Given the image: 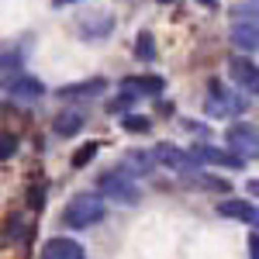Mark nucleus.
Returning a JSON list of instances; mask_svg holds the SVG:
<instances>
[{
  "label": "nucleus",
  "instance_id": "nucleus-2",
  "mask_svg": "<svg viewBox=\"0 0 259 259\" xmlns=\"http://www.w3.org/2000/svg\"><path fill=\"white\" fill-rule=\"evenodd\" d=\"M100 197H111L118 204H139V187H135V177H128L124 169H111L97 180Z\"/></svg>",
  "mask_w": 259,
  "mask_h": 259
},
{
  "label": "nucleus",
  "instance_id": "nucleus-17",
  "mask_svg": "<svg viewBox=\"0 0 259 259\" xmlns=\"http://www.w3.org/2000/svg\"><path fill=\"white\" fill-rule=\"evenodd\" d=\"M94 156H97V142H87L83 149H76V152H73V169H83V166L94 159Z\"/></svg>",
  "mask_w": 259,
  "mask_h": 259
},
{
  "label": "nucleus",
  "instance_id": "nucleus-16",
  "mask_svg": "<svg viewBox=\"0 0 259 259\" xmlns=\"http://www.w3.org/2000/svg\"><path fill=\"white\" fill-rule=\"evenodd\" d=\"M21 62H24V52H21L18 45L0 41V69H18Z\"/></svg>",
  "mask_w": 259,
  "mask_h": 259
},
{
  "label": "nucleus",
  "instance_id": "nucleus-20",
  "mask_svg": "<svg viewBox=\"0 0 259 259\" xmlns=\"http://www.w3.org/2000/svg\"><path fill=\"white\" fill-rule=\"evenodd\" d=\"M124 128H128V132H149V118L128 114V118H124Z\"/></svg>",
  "mask_w": 259,
  "mask_h": 259
},
{
  "label": "nucleus",
  "instance_id": "nucleus-10",
  "mask_svg": "<svg viewBox=\"0 0 259 259\" xmlns=\"http://www.w3.org/2000/svg\"><path fill=\"white\" fill-rule=\"evenodd\" d=\"M41 259H87V252L73 239H49L41 249Z\"/></svg>",
  "mask_w": 259,
  "mask_h": 259
},
{
  "label": "nucleus",
  "instance_id": "nucleus-4",
  "mask_svg": "<svg viewBox=\"0 0 259 259\" xmlns=\"http://www.w3.org/2000/svg\"><path fill=\"white\" fill-rule=\"evenodd\" d=\"M228 145L242 159H259V132L252 124H232L228 128Z\"/></svg>",
  "mask_w": 259,
  "mask_h": 259
},
{
  "label": "nucleus",
  "instance_id": "nucleus-19",
  "mask_svg": "<svg viewBox=\"0 0 259 259\" xmlns=\"http://www.w3.org/2000/svg\"><path fill=\"white\" fill-rule=\"evenodd\" d=\"M18 152V139L14 135H0V159H11Z\"/></svg>",
  "mask_w": 259,
  "mask_h": 259
},
{
  "label": "nucleus",
  "instance_id": "nucleus-14",
  "mask_svg": "<svg viewBox=\"0 0 259 259\" xmlns=\"http://www.w3.org/2000/svg\"><path fill=\"white\" fill-rule=\"evenodd\" d=\"M80 128H83V114L80 111H62L59 118H56V135H62V139L76 135Z\"/></svg>",
  "mask_w": 259,
  "mask_h": 259
},
{
  "label": "nucleus",
  "instance_id": "nucleus-21",
  "mask_svg": "<svg viewBox=\"0 0 259 259\" xmlns=\"http://www.w3.org/2000/svg\"><path fill=\"white\" fill-rule=\"evenodd\" d=\"M249 259H259V232L249 235Z\"/></svg>",
  "mask_w": 259,
  "mask_h": 259
},
{
  "label": "nucleus",
  "instance_id": "nucleus-6",
  "mask_svg": "<svg viewBox=\"0 0 259 259\" xmlns=\"http://www.w3.org/2000/svg\"><path fill=\"white\" fill-rule=\"evenodd\" d=\"M156 159L173 166L177 173H200V162L194 152H183V149H173V145H159L156 149Z\"/></svg>",
  "mask_w": 259,
  "mask_h": 259
},
{
  "label": "nucleus",
  "instance_id": "nucleus-12",
  "mask_svg": "<svg viewBox=\"0 0 259 259\" xmlns=\"http://www.w3.org/2000/svg\"><path fill=\"white\" fill-rule=\"evenodd\" d=\"M232 45H239V49H245V52H259V24H235L232 28Z\"/></svg>",
  "mask_w": 259,
  "mask_h": 259
},
{
  "label": "nucleus",
  "instance_id": "nucleus-8",
  "mask_svg": "<svg viewBox=\"0 0 259 259\" xmlns=\"http://www.w3.org/2000/svg\"><path fill=\"white\" fill-rule=\"evenodd\" d=\"M194 156L197 162H211V166H228V169H242L245 159L235 156L232 149H214V145H194Z\"/></svg>",
  "mask_w": 259,
  "mask_h": 259
},
{
  "label": "nucleus",
  "instance_id": "nucleus-5",
  "mask_svg": "<svg viewBox=\"0 0 259 259\" xmlns=\"http://www.w3.org/2000/svg\"><path fill=\"white\" fill-rule=\"evenodd\" d=\"M121 90H124V97H156L166 90V80L162 76H124L121 80Z\"/></svg>",
  "mask_w": 259,
  "mask_h": 259
},
{
  "label": "nucleus",
  "instance_id": "nucleus-1",
  "mask_svg": "<svg viewBox=\"0 0 259 259\" xmlns=\"http://www.w3.org/2000/svg\"><path fill=\"white\" fill-rule=\"evenodd\" d=\"M104 214H107L104 197H97V194H80V197H73L66 204L62 221H66V228H90V225L104 221Z\"/></svg>",
  "mask_w": 259,
  "mask_h": 259
},
{
  "label": "nucleus",
  "instance_id": "nucleus-15",
  "mask_svg": "<svg viewBox=\"0 0 259 259\" xmlns=\"http://www.w3.org/2000/svg\"><path fill=\"white\" fill-rule=\"evenodd\" d=\"M152 159H156V156H149V152H128L121 169H124L128 177H139V173H149V169H152Z\"/></svg>",
  "mask_w": 259,
  "mask_h": 259
},
{
  "label": "nucleus",
  "instance_id": "nucleus-11",
  "mask_svg": "<svg viewBox=\"0 0 259 259\" xmlns=\"http://www.w3.org/2000/svg\"><path fill=\"white\" fill-rule=\"evenodd\" d=\"M4 90H7L11 97H31V100L45 94L41 80H31V76H7V80H4Z\"/></svg>",
  "mask_w": 259,
  "mask_h": 259
},
{
  "label": "nucleus",
  "instance_id": "nucleus-13",
  "mask_svg": "<svg viewBox=\"0 0 259 259\" xmlns=\"http://www.w3.org/2000/svg\"><path fill=\"white\" fill-rule=\"evenodd\" d=\"M100 90H107V80H87V83L59 87V97H97Z\"/></svg>",
  "mask_w": 259,
  "mask_h": 259
},
{
  "label": "nucleus",
  "instance_id": "nucleus-7",
  "mask_svg": "<svg viewBox=\"0 0 259 259\" xmlns=\"http://www.w3.org/2000/svg\"><path fill=\"white\" fill-rule=\"evenodd\" d=\"M228 76L239 83L242 90H249V94H256V97H259V69L249 59H242V56L228 59Z\"/></svg>",
  "mask_w": 259,
  "mask_h": 259
},
{
  "label": "nucleus",
  "instance_id": "nucleus-22",
  "mask_svg": "<svg viewBox=\"0 0 259 259\" xmlns=\"http://www.w3.org/2000/svg\"><path fill=\"white\" fill-rule=\"evenodd\" d=\"M245 190H249V197H259V180H249V187H245Z\"/></svg>",
  "mask_w": 259,
  "mask_h": 259
},
{
  "label": "nucleus",
  "instance_id": "nucleus-9",
  "mask_svg": "<svg viewBox=\"0 0 259 259\" xmlns=\"http://www.w3.org/2000/svg\"><path fill=\"white\" fill-rule=\"evenodd\" d=\"M218 214L221 218H239L245 221V225H252V228H259V207L252 204V200H221L218 204Z\"/></svg>",
  "mask_w": 259,
  "mask_h": 259
},
{
  "label": "nucleus",
  "instance_id": "nucleus-18",
  "mask_svg": "<svg viewBox=\"0 0 259 259\" xmlns=\"http://www.w3.org/2000/svg\"><path fill=\"white\" fill-rule=\"evenodd\" d=\"M135 52H139V59H152V56H156L152 35H139V41H135Z\"/></svg>",
  "mask_w": 259,
  "mask_h": 259
},
{
  "label": "nucleus",
  "instance_id": "nucleus-3",
  "mask_svg": "<svg viewBox=\"0 0 259 259\" xmlns=\"http://www.w3.org/2000/svg\"><path fill=\"white\" fill-rule=\"evenodd\" d=\"M207 118H228V114H242L245 111V100L221 90V83H211V94H207V104H204Z\"/></svg>",
  "mask_w": 259,
  "mask_h": 259
}]
</instances>
